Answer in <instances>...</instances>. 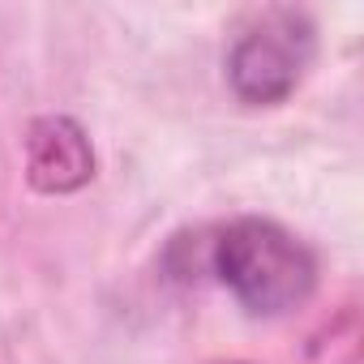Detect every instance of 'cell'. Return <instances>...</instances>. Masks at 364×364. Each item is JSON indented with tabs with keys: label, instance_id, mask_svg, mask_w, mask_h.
<instances>
[{
	"label": "cell",
	"instance_id": "obj_2",
	"mask_svg": "<svg viewBox=\"0 0 364 364\" xmlns=\"http://www.w3.org/2000/svg\"><path fill=\"white\" fill-rule=\"evenodd\" d=\"M313 65V22L300 9H266L228 52V82L240 103H283Z\"/></svg>",
	"mask_w": 364,
	"mask_h": 364
},
{
	"label": "cell",
	"instance_id": "obj_3",
	"mask_svg": "<svg viewBox=\"0 0 364 364\" xmlns=\"http://www.w3.org/2000/svg\"><path fill=\"white\" fill-rule=\"evenodd\" d=\"M95 176V146L69 116H39L26 129V180L39 193H73Z\"/></svg>",
	"mask_w": 364,
	"mask_h": 364
},
{
	"label": "cell",
	"instance_id": "obj_1",
	"mask_svg": "<svg viewBox=\"0 0 364 364\" xmlns=\"http://www.w3.org/2000/svg\"><path fill=\"white\" fill-rule=\"evenodd\" d=\"M210 266L253 317H287L317 287L313 253L274 219H236L219 232Z\"/></svg>",
	"mask_w": 364,
	"mask_h": 364
}]
</instances>
